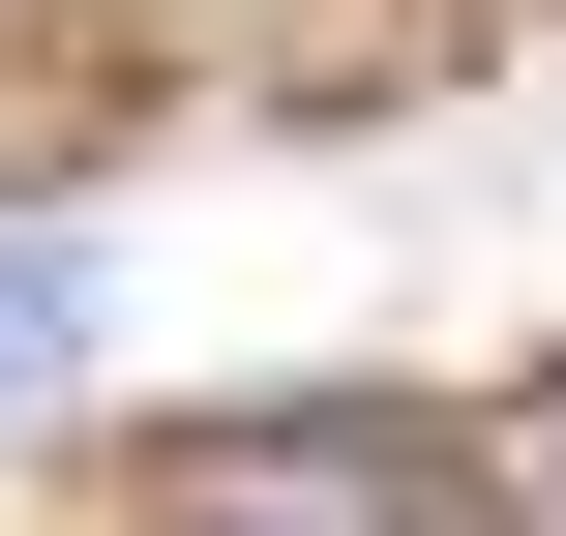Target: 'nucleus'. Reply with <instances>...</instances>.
I'll return each mask as SVG.
<instances>
[{
	"mask_svg": "<svg viewBox=\"0 0 566 536\" xmlns=\"http://www.w3.org/2000/svg\"><path fill=\"white\" fill-rule=\"evenodd\" d=\"M149 536H448V507H418L388 448H328V418H269V448H209V477H179Z\"/></svg>",
	"mask_w": 566,
	"mask_h": 536,
	"instance_id": "obj_1",
	"label": "nucleus"
},
{
	"mask_svg": "<svg viewBox=\"0 0 566 536\" xmlns=\"http://www.w3.org/2000/svg\"><path fill=\"white\" fill-rule=\"evenodd\" d=\"M30 388H90V239H60V209H0V418H30Z\"/></svg>",
	"mask_w": 566,
	"mask_h": 536,
	"instance_id": "obj_2",
	"label": "nucleus"
}]
</instances>
